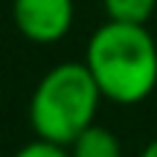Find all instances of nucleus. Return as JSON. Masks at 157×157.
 <instances>
[{
    "mask_svg": "<svg viewBox=\"0 0 157 157\" xmlns=\"http://www.w3.org/2000/svg\"><path fill=\"white\" fill-rule=\"evenodd\" d=\"M84 67L90 70L102 99L137 105L157 87V44L140 23L108 21L90 35Z\"/></svg>",
    "mask_w": 157,
    "mask_h": 157,
    "instance_id": "f257e3e1",
    "label": "nucleus"
},
{
    "mask_svg": "<svg viewBox=\"0 0 157 157\" xmlns=\"http://www.w3.org/2000/svg\"><path fill=\"white\" fill-rule=\"evenodd\" d=\"M99 99L102 93L90 70L84 67V61L56 64L52 70L44 73V78L32 90L29 125H32L35 137L70 148L76 137L96 122Z\"/></svg>",
    "mask_w": 157,
    "mask_h": 157,
    "instance_id": "f03ea898",
    "label": "nucleus"
},
{
    "mask_svg": "<svg viewBox=\"0 0 157 157\" xmlns=\"http://www.w3.org/2000/svg\"><path fill=\"white\" fill-rule=\"evenodd\" d=\"M73 0H12L17 32L32 44H56L73 26Z\"/></svg>",
    "mask_w": 157,
    "mask_h": 157,
    "instance_id": "7ed1b4c3",
    "label": "nucleus"
},
{
    "mask_svg": "<svg viewBox=\"0 0 157 157\" xmlns=\"http://www.w3.org/2000/svg\"><path fill=\"white\" fill-rule=\"evenodd\" d=\"M70 157H122V143L111 128L93 122L76 137V143L70 146Z\"/></svg>",
    "mask_w": 157,
    "mask_h": 157,
    "instance_id": "20e7f679",
    "label": "nucleus"
},
{
    "mask_svg": "<svg viewBox=\"0 0 157 157\" xmlns=\"http://www.w3.org/2000/svg\"><path fill=\"white\" fill-rule=\"evenodd\" d=\"M108 21L117 23H140L146 26V21L151 17L157 0H102Z\"/></svg>",
    "mask_w": 157,
    "mask_h": 157,
    "instance_id": "39448f33",
    "label": "nucleus"
},
{
    "mask_svg": "<svg viewBox=\"0 0 157 157\" xmlns=\"http://www.w3.org/2000/svg\"><path fill=\"white\" fill-rule=\"evenodd\" d=\"M12 157H70V148H67V146H58V143H50V140L35 137L32 143L21 146Z\"/></svg>",
    "mask_w": 157,
    "mask_h": 157,
    "instance_id": "423d86ee",
    "label": "nucleus"
},
{
    "mask_svg": "<svg viewBox=\"0 0 157 157\" xmlns=\"http://www.w3.org/2000/svg\"><path fill=\"white\" fill-rule=\"evenodd\" d=\"M140 157H157V140H151L146 148H143V154Z\"/></svg>",
    "mask_w": 157,
    "mask_h": 157,
    "instance_id": "0eeeda50",
    "label": "nucleus"
}]
</instances>
